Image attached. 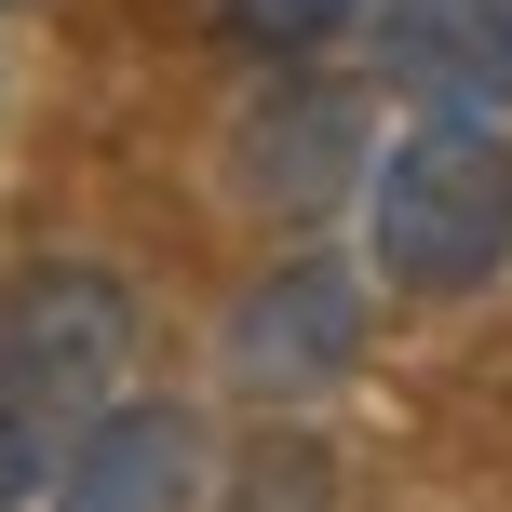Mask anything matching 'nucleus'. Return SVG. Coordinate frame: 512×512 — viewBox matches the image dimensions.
Listing matches in <instances>:
<instances>
[{
	"mask_svg": "<svg viewBox=\"0 0 512 512\" xmlns=\"http://www.w3.org/2000/svg\"><path fill=\"white\" fill-rule=\"evenodd\" d=\"M364 256L391 297H486L512 270V135L486 108H418L364 176Z\"/></svg>",
	"mask_w": 512,
	"mask_h": 512,
	"instance_id": "f03ea898",
	"label": "nucleus"
},
{
	"mask_svg": "<svg viewBox=\"0 0 512 512\" xmlns=\"http://www.w3.org/2000/svg\"><path fill=\"white\" fill-rule=\"evenodd\" d=\"M135 378V283L95 256H27L0 283V512L54 499L108 405Z\"/></svg>",
	"mask_w": 512,
	"mask_h": 512,
	"instance_id": "f257e3e1",
	"label": "nucleus"
},
{
	"mask_svg": "<svg viewBox=\"0 0 512 512\" xmlns=\"http://www.w3.org/2000/svg\"><path fill=\"white\" fill-rule=\"evenodd\" d=\"M216 14H230L256 54H310V41H337V27H351L364 0H216Z\"/></svg>",
	"mask_w": 512,
	"mask_h": 512,
	"instance_id": "6e6552de",
	"label": "nucleus"
},
{
	"mask_svg": "<svg viewBox=\"0 0 512 512\" xmlns=\"http://www.w3.org/2000/svg\"><path fill=\"white\" fill-rule=\"evenodd\" d=\"M54 512H203V418L176 391H122L54 472Z\"/></svg>",
	"mask_w": 512,
	"mask_h": 512,
	"instance_id": "39448f33",
	"label": "nucleus"
},
{
	"mask_svg": "<svg viewBox=\"0 0 512 512\" xmlns=\"http://www.w3.org/2000/svg\"><path fill=\"white\" fill-rule=\"evenodd\" d=\"M378 68L432 108H499L512 95V0H391Z\"/></svg>",
	"mask_w": 512,
	"mask_h": 512,
	"instance_id": "423d86ee",
	"label": "nucleus"
},
{
	"mask_svg": "<svg viewBox=\"0 0 512 512\" xmlns=\"http://www.w3.org/2000/svg\"><path fill=\"white\" fill-rule=\"evenodd\" d=\"M324 499H337V459L310 432H256L230 459V512H324Z\"/></svg>",
	"mask_w": 512,
	"mask_h": 512,
	"instance_id": "0eeeda50",
	"label": "nucleus"
},
{
	"mask_svg": "<svg viewBox=\"0 0 512 512\" xmlns=\"http://www.w3.org/2000/svg\"><path fill=\"white\" fill-rule=\"evenodd\" d=\"M364 176H378V81L297 68V81H256V108L230 122V203L283 216V230L337 216Z\"/></svg>",
	"mask_w": 512,
	"mask_h": 512,
	"instance_id": "7ed1b4c3",
	"label": "nucleus"
},
{
	"mask_svg": "<svg viewBox=\"0 0 512 512\" xmlns=\"http://www.w3.org/2000/svg\"><path fill=\"white\" fill-rule=\"evenodd\" d=\"M216 364H230L243 405H324L364 364V270L351 256H283V270H256L230 297V324H216Z\"/></svg>",
	"mask_w": 512,
	"mask_h": 512,
	"instance_id": "20e7f679",
	"label": "nucleus"
}]
</instances>
